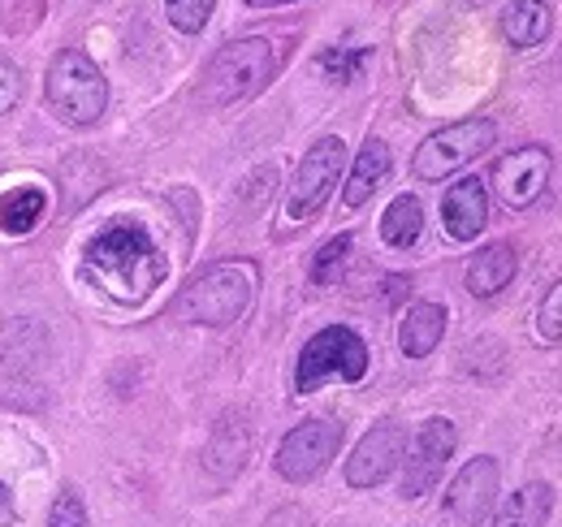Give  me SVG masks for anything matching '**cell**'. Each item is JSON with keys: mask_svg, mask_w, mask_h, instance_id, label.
<instances>
[{"mask_svg": "<svg viewBox=\"0 0 562 527\" xmlns=\"http://www.w3.org/2000/svg\"><path fill=\"white\" fill-rule=\"evenodd\" d=\"M165 256L139 221H113L87 238L82 277L113 303H143L165 281Z\"/></svg>", "mask_w": 562, "mask_h": 527, "instance_id": "6da1fadb", "label": "cell"}, {"mask_svg": "<svg viewBox=\"0 0 562 527\" xmlns=\"http://www.w3.org/2000/svg\"><path fill=\"white\" fill-rule=\"evenodd\" d=\"M256 281H260V268L251 260H225V264H212L209 272H200L182 299H178V312L191 321V325H234L251 294H256Z\"/></svg>", "mask_w": 562, "mask_h": 527, "instance_id": "7a4b0ae2", "label": "cell"}, {"mask_svg": "<svg viewBox=\"0 0 562 527\" xmlns=\"http://www.w3.org/2000/svg\"><path fill=\"white\" fill-rule=\"evenodd\" d=\"M278 74V48L265 35H247L225 44L204 69V104H238L247 96H256L269 78Z\"/></svg>", "mask_w": 562, "mask_h": 527, "instance_id": "3957f363", "label": "cell"}, {"mask_svg": "<svg viewBox=\"0 0 562 527\" xmlns=\"http://www.w3.org/2000/svg\"><path fill=\"white\" fill-rule=\"evenodd\" d=\"M44 96L48 104L70 122V126H91L100 122L104 104H109V82L100 66L78 53V48H61L48 66V78H44Z\"/></svg>", "mask_w": 562, "mask_h": 527, "instance_id": "277c9868", "label": "cell"}, {"mask_svg": "<svg viewBox=\"0 0 562 527\" xmlns=\"http://www.w3.org/2000/svg\"><path fill=\"white\" fill-rule=\"evenodd\" d=\"M368 372V346L363 337L347 325H329L321 329L303 350H299V368H294V394H312L325 381L342 377V381H363Z\"/></svg>", "mask_w": 562, "mask_h": 527, "instance_id": "5b68a950", "label": "cell"}, {"mask_svg": "<svg viewBox=\"0 0 562 527\" xmlns=\"http://www.w3.org/2000/svg\"><path fill=\"white\" fill-rule=\"evenodd\" d=\"M493 122L490 117H468V122H454L446 131L428 134L412 160V173L420 182H441L446 173L463 169L468 160H476L485 147H493Z\"/></svg>", "mask_w": 562, "mask_h": 527, "instance_id": "8992f818", "label": "cell"}, {"mask_svg": "<svg viewBox=\"0 0 562 527\" xmlns=\"http://www.w3.org/2000/svg\"><path fill=\"white\" fill-rule=\"evenodd\" d=\"M342 160H347V147H342V138H316L312 147H307V156H303V165H299V173H294V187H290V199H285V216L290 221H312L321 208H325V199L334 191V182L342 178Z\"/></svg>", "mask_w": 562, "mask_h": 527, "instance_id": "52a82bcc", "label": "cell"}, {"mask_svg": "<svg viewBox=\"0 0 562 527\" xmlns=\"http://www.w3.org/2000/svg\"><path fill=\"white\" fill-rule=\"evenodd\" d=\"M338 446H342V424H334V419H307V424H299V428H290L285 437H281L278 446V475L281 480H290V484H307V480H316L329 459L338 455Z\"/></svg>", "mask_w": 562, "mask_h": 527, "instance_id": "ba28073f", "label": "cell"}, {"mask_svg": "<svg viewBox=\"0 0 562 527\" xmlns=\"http://www.w3.org/2000/svg\"><path fill=\"white\" fill-rule=\"evenodd\" d=\"M454 446H459V433H454V424L450 419H424V428L416 433V441H412V455H407V471H403V497L407 502H416L424 497L437 480H441V471H446V462L454 455Z\"/></svg>", "mask_w": 562, "mask_h": 527, "instance_id": "9c48e42d", "label": "cell"}, {"mask_svg": "<svg viewBox=\"0 0 562 527\" xmlns=\"http://www.w3.org/2000/svg\"><path fill=\"white\" fill-rule=\"evenodd\" d=\"M497 497V462L493 459H472L446 489L441 515L454 527H481L485 515L493 511Z\"/></svg>", "mask_w": 562, "mask_h": 527, "instance_id": "30bf717a", "label": "cell"}, {"mask_svg": "<svg viewBox=\"0 0 562 527\" xmlns=\"http://www.w3.org/2000/svg\"><path fill=\"white\" fill-rule=\"evenodd\" d=\"M550 182V152L546 147H515L493 165V187L506 208L537 203Z\"/></svg>", "mask_w": 562, "mask_h": 527, "instance_id": "8fae6325", "label": "cell"}, {"mask_svg": "<svg viewBox=\"0 0 562 527\" xmlns=\"http://www.w3.org/2000/svg\"><path fill=\"white\" fill-rule=\"evenodd\" d=\"M407 450V433L398 424H376L363 433V441L355 446V455L347 459V484L351 489H376L381 480L394 475V467Z\"/></svg>", "mask_w": 562, "mask_h": 527, "instance_id": "7c38bea8", "label": "cell"}, {"mask_svg": "<svg viewBox=\"0 0 562 527\" xmlns=\"http://www.w3.org/2000/svg\"><path fill=\"white\" fill-rule=\"evenodd\" d=\"M441 225L454 243H472L490 225V195L481 178H459L441 199Z\"/></svg>", "mask_w": 562, "mask_h": 527, "instance_id": "4fadbf2b", "label": "cell"}, {"mask_svg": "<svg viewBox=\"0 0 562 527\" xmlns=\"http://www.w3.org/2000/svg\"><path fill=\"white\" fill-rule=\"evenodd\" d=\"M515 268H519V251L510 243H493L485 251H476L472 264H468V290L476 299H493V294H502L510 285Z\"/></svg>", "mask_w": 562, "mask_h": 527, "instance_id": "5bb4252c", "label": "cell"}, {"mask_svg": "<svg viewBox=\"0 0 562 527\" xmlns=\"http://www.w3.org/2000/svg\"><path fill=\"white\" fill-rule=\"evenodd\" d=\"M550 515H554V489L532 480L502 502V511L493 515V527H550Z\"/></svg>", "mask_w": 562, "mask_h": 527, "instance_id": "9a60e30c", "label": "cell"}, {"mask_svg": "<svg viewBox=\"0 0 562 527\" xmlns=\"http://www.w3.org/2000/svg\"><path fill=\"white\" fill-rule=\"evenodd\" d=\"M554 26V13L546 0H510L502 9V35L510 48H537Z\"/></svg>", "mask_w": 562, "mask_h": 527, "instance_id": "2e32d148", "label": "cell"}, {"mask_svg": "<svg viewBox=\"0 0 562 527\" xmlns=\"http://www.w3.org/2000/svg\"><path fill=\"white\" fill-rule=\"evenodd\" d=\"M48 216V191L35 182H18L9 191H0V229L4 234H31L40 221Z\"/></svg>", "mask_w": 562, "mask_h": 527, "instance_id": "e0dca14e", "label": "cell"}, {"mask_svg": "<svg viewBox=\"0 0 562 527\" xmlns=\"http://www.w3.org/2000/svg\"><path fill=\"white\" fill-rule=\"evenodd\" d=\"M390 178V147L381 143V138H368L363 147H359V156H355V169H351V182H347V208H359V203H368L372 191L381 187Z\"/></svg>", "mask_w": 562, "mask_h": 527, "instance_id": "ac0fdd59", "label": "cell"}, {"mask_svg": "<svg viewBox=\"0 0 562 527\" xmlns=\"http://www.w3.org/2000/svg\"><path fill=\"white\" fill-rule=\"evenodd\" d=\"M441 333H446V307H441V303H416V307L407 312L403 329H398V346H403V355L424 359V355L437 350Z\"/></svg>", "mask_w": 562, "mask_h": 527, "instance_id": "d6986e66", "label": "cell"}, {"mask_svg": "<svg viewBox=\"0 0 562 527\" xmlns=\"http://www.w3.org/2000/svg\"><path fill=\"white\" fill-rule=\"evenodd\" d=\"M420 229H424V208H420V199H412V195H398L390 208H385V216H381V238L390 243V247H412L416 238H420Z\"/></svg>", "mask_w": 562, "mask_h": 527, "instance_id": "ffe728a7", "label": "cell"}, {"mask_svg": "<svg viewBox=\"0 0 562 527\" xmlns=\"http://www.w3.org/2000/svg\"><path fill=\"white\" fill-rule=\"evenodd\" d=\"M347 260H351V234L329 238V243L316 251V260H312V281H316V285H334V281L342 277Z\"/></svg>", "mask_w": 562, "mask_h": 527, "instance_id": "44dd1931", "label": "cell"}, {"mask_svg": "<svg viewBox=\"0 0 562 527\" xmlns=\"http://www.w3.org/2000/svg\"><path fill=\"white\" fill-rule=\"evenodd\" d=\"M363 61H368L363 48H325V53L316 57V66L325 69L334 82H351V78H359Z\"/></svg>", "mask_w": 562, "mask_h": 527, "instance_id": "7402d4cb", "label": "cell"}, {"mask_svg": "<svg viewBox=\"0 0 562 527\" xmlns=\"http://www.w3.org/2000/svg\"><path fill=\"white\" fill-rule=\"evenodd\" d=\"M212 4H216V0H165V9H169V22H173L178 31H187V35L204 31Z\"/></svg>", "mask_w": 562, "mask_h": 527, "instance_id": "603a6c76", "label": "cell"}, {"mask_svg": "<svg viewBox=\"0 0 562 527\" xmlns=\"http://www.w3.org/2000/svg\"><path fill=\"white\" fill-rule=\"evenodd\" d=\"M537 333L546 341H562V277L550 285V294L541 299V312H537Z\"/></svg>", "mask_w": 562, "mask_h": 527, "instance_id": "cb8c5ba5", "label": "cell"}, {"mask_svg": "<svg viewBox=\"0 0 562 527\" xmlns=\"http://www.w3.org/2000/svg\"><path fill=\"white\" fill-rule=\"evenodd\" d=\"M48 524L53 527H87V506H82V497H78L74 489H66V493L53 502Z\"/></svg>", "mask_w": 562, "mask_h": 527, "instance_id": "d4e9b609", "label": "cell"}, {"mask_svg": "<svg viewBox=\"0 0 562 527\" xmlns=\"http://www.w3.org/2000/svg\"><path fill=\"white\" fill-rule=\"evenodd\" d=\"M18 100H22V74H18L13 61H4V57H0V117H4Z\"/></svg>", "mask_w": 562, "mask_h": 527, "instance_id": "484cf974", "label": "cell"}, {"mask_svg": "<svg viewBox=\"0 0 562 527\" xmlns=\"http://www.w3.org/2000/svg\"><path fill=\"white\" fill-rule=\"evenodd\" d=\"M247 182H251V187H247L251 203H265V199H269V191H273V182H278V169H260V173H251Z\"/></svg>", "mask_w": 562, "mask_h": 527, "instance_id": "4316f807", "label": "cell"}, {"mask_svg": "<svg viewBox=\"0 0 562 527\" xmlns=\"http://www.w3.org/2000/svg\"><path fill=\"white\" fill-rule=\"evenodd\" d=\"M13 519H18V502H13L9 484H0V527H9Z\"/></svg>", "mask_w": 562, "mask_h": 527, "instance_id": "83f0119b", "label": "cell"}, {"mask_svg": "<svg viewBox=\"0 0 562 527\" xmlns=\"http://www.w3.org/2000/svg\"><path fill=\"white\" fill-rule=\"evenodd\" d=\"M265 4H285V0H265Z\"/></svg>", "mask_w": 562, "mask_h": 527, "instance_id": "f1b7e54d", "label": "cell"}]
</instances>
